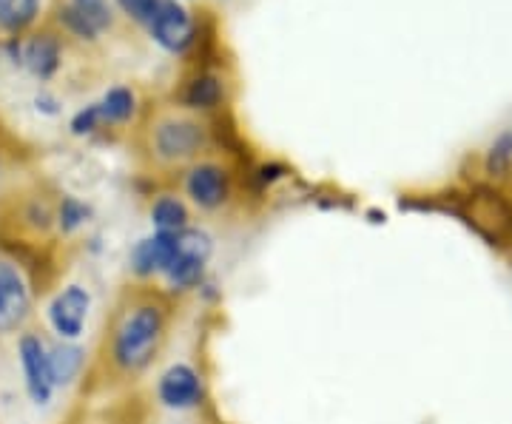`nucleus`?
Masks as SVG:
<instances>
[{"label": "nucleus", "instance_id": "f257e3e1", "mask_svg": "<svg viewBox=\"0 0 512 424\" xmlns=\"http://www.w3.org/2000/svg\"><path fill=\"white\" fill-rule=\"evenodd\" d=\"M165 336V311L160 302H140L120 316L111 333V362L120 373L146 370Z\"/></svg>", "mask_w": 512, "mask_h": 424}, {"label": "nucleus", "instance_id": "f03ea898", "mask_svg": "<svg viewBox=\"0 0 512 424\" xmlns=\"http://www.w3.org/2000/svg\"><path fill=\"white\" fill-rule=\"evenodd\" d=\"M205 148V126L185 114H163L151 123V151L163 166H183Z\"/></svg>", "mask_w": 512, "mask_h": 424}, {"label": "nucleus", "instance_id": "7ed1b4c3", "mask_svg": "<svg viewBox=\"0 0 512 424\" xmlns=\"http://www.w3.org/2000/svg\"><path fill=\"white\" fill-rule=\"evenodd\" d=\"M211 257V237L194 231V228H185L180 231V248L174 259L168 262V268L163 271L165 282L174 288V291H188V288H197L205 277V262Z\"/></svg>", "mask_w": 512, "mask_h": 424}, {"label": "nucleus", "instance_id": "20e7f679", "mask_svg": "<svg viewBox=\"0 0 512 424\" xmlns=\"http://www.w3.org/2000/svg\"><path fill=\"white\" fill-rule=\"evenodd\" d=\"M92 311V294L83 285H69L49 305V325L63 342H74L86 331V319Z\"/></svg>", "mask_w": 512, "mask_h": 424}, {"label": "nucleus", "instance_id": "39448f33", "mask_svg": "<svg viewBox=\"0 0 512 424\" xmlns=\"http://www.w3.org/2000/svg\"><path fill=\"white\" fill-rule=\"evenodd\" d=\"M32 314L29 285L15 265L0 259V333L18 331Z\"/></svg>", "mask_w": 512, "mask_h": 424}, {"label": "nucleus", "instance_id": "423d86ee", "mask_svg": "<svg viewBox=\"0 0 512 424\" xmlns=\"http://www.w3.org/2000/svg\"><path fill=\"white\" fill-rule=\"evenodd\" d=\"M18 353L23 379H26V390H29L32 402L37 407L49 405L52 402V393H55V385H52V376H49V353H46V345L40 342V336L26 333L20 339Z\"/></svg>", "mask_w": 512, "mask_h": 424}, {"label": "nucleus", "instance_id": "0eeeda50", "mask_svg": "<svg viewBox=\"0 0 512 424\" xmlns=\"http://www.w3.org/2000/svg\"><path fill=\"white\" fill-rule=\"evenodd\" d=\"M157 399L168 410H191L202 402V379L197 370L177 362L157 382Z\"/></svg>", "mask_w": 512, "mask_h": 424}, {"label": "nucleus", "instance_id": "6e6552de", "mask_svg": "<svg viewBox=\"0 0 512 424\" xmlns=\"http://www.w3.org/2000/svg\"><path fill=\"white\" fill-rule=\"evenodd\" d=\"M151 35L168 52H185L194 43V20L177 0H160L151 20Z\"/></svg>", "mask_w": 512, "mask_h": 424}, {"label": "nucleus", "instance_id": "1a4fd4ad", "mask_svg": "<svg viewBox=\"0 0 512 424\" xmlns=\"http://www.w3.org/2000/svg\"><path fill=\"white\" fill-rule=\"evenodd\" d=\"M185 194L191 203L205 211H214L228 200V174L217 163H200L185 174Z\"/></svg>", "mask_w": 512, "mask_h": 424}, {"label": "nucleus", "instance_id": "9d476101", "mask_svg": "<svg viewBox=\"0 0 512 424\" xmlns=\"http://www.w3.org/2000/svg\"><path fill=\"white\" fill-rule=\"evenodd\" d=\"M180 248V234H168V231H157L146 240H140L131 251V271L137 277H157L168 268V262L174 259Z\"/></svg>", "mask_w": 512, "mask_h": 424}, {"label": "nucleus", "instance_id": "9b49d317", "mask_svg": "<svg viewBox=\"0 0 512 424\" xmlns=\"http://www.w3.org/2000/svg\"><path fill=\"white\" fill-rule=\"evenodd\" d=\"M49 353V376L55 388H66L77 379V373L83 368V348H77L72 342H60L55 348H46Z\"/></svg>", "mask_w": 512, "mask_h": 424}, {"label": "nucleus", "instance_id": "f8f14e48", "mask_svg": "<svg viewBox=\"0 0 512 424\" xmlns=\"http://www.w3.org/2000/svg\"><path fill=\"white\" fill-rule=\"evenodd\" d=\"M26 66L32 69V74H37L40 80L52 77L60 66V43L57 37L52 35H37L29 46H26Z\"/></svg>", "mask_w": 512, "mask_h": 424}, {"label": "nucleus", "instance_id": "ddd939ff", "mask_svg": "<svg viewBox=\"0 0 512 424\" xmlns=\"http://www.w3.org/2000/svg\"><path fill=\"white\" fill-rule=\"evenodd\" d=\"M151 220L157 225V231H168V234H180L188 228V208L183 200L165 194L157 203L151 205Z\"/></svg>", "mask_w": 512, "mask_h": 424}, {"label": "nucleus", "instance_id": "4468645a", "mask_svg": "<svg viewBox=\"0 0 512 424\" xmlns=\"http://www.w3.org/2000/svg\"><path fill=\"white\" fill-rule=\"evenodd\" d=\"M222 100V83L214 74H200L188 83L183 103L188 109H214Z\"/></svg>", "mask_w": 512, "mask_h": 424}, {"label": "nucleus", "instance_id": "2eb2a0df", "mask_svg": "<svg viewBox=\"0 0 512 424\" xmlns=\"http://www.w3.org/2000/svg\"><path fill=\"white\" fill-rule=\"evenodd\" d=\"M100 109H103V120L106 123H126V120H131L134 109H137V97L126 86H114V89L106 92Z\"/></svg>", "mask_w": 512, "mask_h": 424}, {"label": "nucleus", "instance_id": "dca6fc26", "mask_svg": "<svg viewBox=\"0 0 512 424\" xmlns=\"http://www.w3.org/2000/svg\"><path fill=\"white\" fill-rule=\"evenodd\" d=\"M37 18V0H0V26L9 32L26 29Z\"/></svg>", "mask_w": 512, "mask_h": 424}, {"label": "nucleus", "instance_id": "f3484780", "mask_svg": "<svg viewBox=\"0 0 512 424\" xmlns=\"http://www.w3.org/2000/svg\"><path fill=\"white\" fill-rule=\"evenodd\" d=\"M92 217V208L86 203H80L77 197H63L60 211H57V222H60V231L63 234H74L80 225H86Z\"/></svg>", "mask_w": 512, "mask_h": 424}, {"label": "nucleus", "instance_id": "a211bd4d", "mask_svg": "<svg viewBox=\"0 0 512 424\" xmlns=\"http://www.w3.org/2000/svg\"><path fill=\"white\" fill-rule=\"evenodd\" d=\"M77 15H83V18L92 23L97 32H103V29H109L111 20H114V15H111V6L109 0H72L69 3Z\"/></svg>", "mask_w": 512, "mask_h": 424}, {"label": "nucleus", "instance_id": "6ab92c4d", "mask_svg": "<svg viewBox=\"0 0 512 424\" xmlns=\"http://www.w3.org/2000/svg\"><path fill=\"white\" fill-rule=\"evenodd\" d=\"M60 23H63L72 35L83 37V40H97V35H100L89 20L74 12L72 6H63V9H60Z\"/></svg>", "mask_w": 512, "mask_h": 424}, {"label": "nucleus", "instance_id": "aec40b11", "mask_svg": "<svg viewBox=\"0 0 512 424\" xmlns=\"http://www.w3.org/2000/svg\"><path fill=\"white\" fill-rule=\"evenodd\" d=\"M106 120H103V109H100V103H92V106H86V109H80L72 117V131L74 134H92L94 129H100Z\"/></svg>", "mask_w": 512, "mask_h": 424}, {"label": "nucleus", "instance_id": "412c9836", "mask_svg": "<svg viewBox=\"0 0 512 424\" xmlns=\"http://www.w3.org/2000/svg\"><path fill=\"white\" fill-rule=\"evenodd\" d=\"M117 3H120V9L126 12L128 18L137 20V23H148V26H151V20L160 9V0H117Z\"/></svg>", "mask_w": 512, "mask_h": 424}, {"label": "nucleus", "instance_id": "4be33fe9", "mask_svg": "<svg viewBox=\"0 0 512 424\" xmlns=\"http://www.w3.org/2000/svg\"><path fill=\"white\" fill-rule=\"evenodd\" d=\"M510 157H512V134H507V137H501V140L493 146V151H490V168L501 171V168L510 163Z\"/></svg>", "mask_w": 512, "mask_h": 424}, {"label": "nucleus", "instance_id": "5701e85b", "mask_svg": "<svg viewBox=\"0 0 512 424\" xmlns=\"http://www.w3.org/2000/svg\"><path fill=\"white\" fill-rule=\"evenodd\" d=\"M35 103H37V109H40V111H46V114H57V103H55V100H52V97L40 94Z\"/></svg>", "mask_w": 512, "mask_h": 424}]
</instances>
